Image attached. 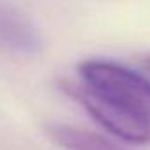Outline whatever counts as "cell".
I'll return each mask as SVG.
<instances>
[{
	"mask_svg": "<svg viewBox=\"0 0 150 150\" xmlns=\"http://www.w3.org/2000/svg\"><path fill=\"white\" fill-rule=\"evenodd\" d=\"M60 88L113 136L129 143L150 141V113L99 96L76 81L62 80Z\"/></svg>",
	"mask_w": 150,
	"mask_h": 150,
	"instance_id": "6da1fadb",
	"label": "cell"
},
{
	"mask_svg": "<svg viewBox=\"0 0 150 150\" xmlns=\"http://www.w3.org/2000/svg\"><path fill=\"white\" fill-rule=\"evenodd\" d=\"M44 131L48 138L64 150H125L99 132L69 124L50 122L44 125Z\"/></svg>",
	"mask_w": 150,
	"mask_h": 150,
	"instance_id": "277c9868",
	"label": "cell"
},
{
	"mask_svg": "<svg viewBox=\"0 0 150 150\" xmlns=\"http://www.w3.org/2000/svg\"><path fill=\"white\" fill-rule=\"evenodd\" d=\"M80 83L92 92L150 113V80L122 64L90 58L78 65Z\"/></svg>",
	"mask_w": 150,
	"mask_h": 150,
	"instance_id": "7a4b0ae2",
	"label": "cell"
},
{
	"mask_svg": "<svg viewBox=\"0 0 150 150\" xmlns=\"http://www.w3.org/2000/svg\"><path fill=\"white\" fill-rule=\"evenodd\" d=\"M42 46L37 27L21 13L0 7V50L14 55H37Z\"/></svg>",
	"mask_w": 150,
	"mask_h": 150,
	"instance_id": "3957f363",
	"label": "cell"
}]
</instances>
